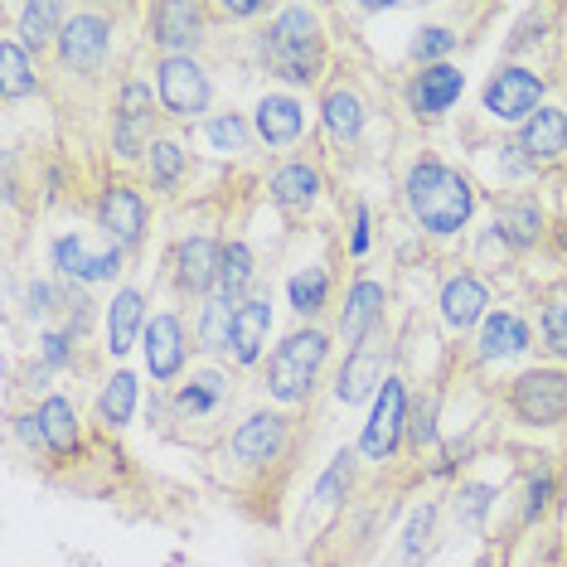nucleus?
Listing matches in <instances>:
<instances>
[{"mask_svg":"<svg viewBox=\"0 0 567 567\" xmlns=\"http://www.w3.org/2000/svg\"><path fill=\"white\" fill-rule=\"evenodd\" d=\"M224 16H234V20H252V16H262V6H252V0H234V6H224Z\"/></svg>","mask_w":567,"mask_h":567,"instance_id":"09e8293b","label":"nucleus"},{"mask_svg":"<svg viewBox=\"0 0 567 567\" xmlns=\"http://www.w3.org/2000/svg\"><path fill=\"white\" fill-rule=\"evenodd\" d=\"M63 24H69L63 6H54V0H34V6H24V10H20V44L40 54L44 44H59Z\"/></svg>","mask_w":567,"mask_h":567,"instance_id":"7c9ffc66","label":"nucleus"},{"mask_svg":"<svg viewBox=\"0 0 567 567\" xmlns=\"http://www.w3.org/2000/svg\"><path fill=\"white\" fill-rule=\"evenodd\" d=\"M489 505H495V489H489V485H466V489L456 495V524L481 528V519L489 514Z\"/></svg>","mask_w":567,"mask_h":567,"instance_id":"a19ab883","label":"nucleus"},{"mask_svg":"<svg viewBox=\"0 0 567 567\" xmlns=\"http://www.w3.org/2000/svg\"><path fill=\"white\" fill-rule=\"evenodd\" d=\"M544 234H548V218H544V204H538L534 195H514L505 209H499V218H495L499 248L528 252V248H538V238H544Z\"/></svg>","mask_w":567,"mask_h":567,"instance_id":"6ab92c4d","label":"nucleus"},{"mask_svg":"<svg viewBox=\"0 0 567 567\" xmlns=\"http://www.w3.org/2000/svg\"><path fill=\"white\" fill-rule=\"evenodd\" d=\"M442 320H446V330H456V334H466L475 326H485V316H489V291H485V281L475 277V272H456V277H446L442 281Z\"/></svg>","mask_w":567,"mask_h":567,"instance_id":"dca6fc26","label":"nucleus"},{"mask_svg":"<svg viewBox=\"0 0 567 567\" xmlns=\"http://www.w3.org/2000/svg\"><path fill=\"white\" fill-rule=\"evenodd\" d=\"M534 350V330H528L524 316L514 311H489L481 326V359L495 364V359H519Z\"/></svg>","mask_w":567,"mask_h":567,"instance_id":"aec40b11","label":"nucleus"},{"mask_svg":"<svg viewBox=\"0 0 567 567\" xmlns=\"http://www.w3.org/2000/svg\"><path fill=\"white\" fill-rule=\"evenodd\" d=\"M509 412L524 427L567 422V369H528L509 383Z\"/></svg>","mask_w":567,"mask_h":567,"instance_id":"20e7f679","label":"nucleus"},{"mask_svg":"<svg viewBox=\"0 0 567 567\" xmlns=\"http://www.w3.org/2000/svg\"><path fill=\"white\" fill-rule=\"evenodd\" d=\"M538 334H544V350L553 359H567V296L544 306V316H538Z\"/></svg>","mask_w":567,"mask_h":567,"instance_id":"4c0bfd02","label":"nucleus"},{"mask_svg":"<svg viewBox=\"0 0 567 567\" xmlns=\"http://www.w3.org/2000/svg\"><path fill=\"white\" fill-rule=\"evenodd\" d=\"M34 417H40V432H44L49 456H73V451H79V412H73L69 398L49 393Z\"/></svg>","mask_w":567,"mask_h":567,"instance_id":"393cba45","label":"nucleus"},{"mask_svg":"<svg viewBox=\"0 0 567 567\" xmlns=\"http://www.w3.org/2000/svg\"><path fill=\"white\" fill-rule=\"evenodd\" d=\"M461 93H466V73L451 69V63H436V69H422L408 83V107L417 122H436L442 112L456 107Z\"/></svg>","mask_w":567,"mask_h":567,"instance_id":"9d476101","label":"nucleus"},{"mask_svg":"<svg viewBox=\"0 0 567 567\" xmlns=\"http://www.w3.org/2000/svg\"><path fill=\"white\" fill-rule=\"evenodd\" d=\"M146 296H141L136 287H126L112 296V306H107V350L112 354H126L136 344V334H146Z\"/></svg>","mask_w":567,"mask_h":567,"instance_id":"5701e85b","label":"nucleus"},{"mask_svg":"<svg viewBox=\"0 0 567 567\" xmlns=\"http://www.w3.org/2000/svg\"><path fill=\"white\" fill-rule=\"evenodd\" d=\"M553 471L548 466H538L534 475H528V495H524V524H534V519H544V514L553 509Z\"/></svg>","mask_w":567,"mask_h":567,"instance_id":"ea45409f","label":"nucleus"},{"mask_svg":"<svg viewBox=\"0 0 567 567\" xmlns=\"http://www.w3.org/2000/svg\"><path fill=\"white\" fill-rule=\"evenodd\" d=\"M34 63H30V49H24L20 40H6L0 44V93H6L10 102L24 97V93H34Z\"/></svg>","mask_w":567,"mask_h":567,"instance_id":"473e14b6","label":"nucleus"},{"mask_svg":"<svg viewBox=\"0 0 567 567\" xmlns=\"http://www.w3.org/2000/svg\"><path fill=\"white\" fill-rule=\"evenodd\" d=\"M209 141H214V151H243L248 146V122L238 112H224V117L209 122Z\"/></svg>","mask_w":567,"mask_h":567,"instance_id":"37998d69","label":"nucleus"},{"mask_svg":"<svg viewBox=\"0 0 567 567\" xmlns=\"http://www.w3.org/2000/svg\"><path fill=\"white\" fill-rule=\"evenodd\" d=\"M228 403V379L224 373H195L189 383H179L175 393V412L179 417H209V412H218Z\"/></svg>","mask_w":567,"mask_h":567,"instance_id":"bb28decb","label":"nucleus"},{"mask_svg":"<svg viewBox=\"0 0 567 567\" xmlns=\"http://www.w3.org/2000/svg\"><path fill=\"white\" fill-rule=\"evenodd\" d=\"M97 228L107 234L112 248H136L141 234H146V199L132 185H107L97 199Z\"/></svg>","mask_w":567,"mask_h":567,"instance_id":"1a4fd4ad","label":"nucleus"},{"mask_svg":"<svg viewBox=\"0 0 567 567\" xmlns=\"http://www.w3.org/2000/svg\"><path fill=\"white\" fill-rule=\"evenodd\" d=\"M112 54V24L102 20V16H73L69 24H63V34H59V59H63V69H73V73H97L102 63H107Z\"/></svg>","mask_w":567,"mask_h":567,"instance_id":"6e6552de","label":"nucleus"},{"mask_svg":"<svg viewBox=\"0 0 567 567\" xmlns=\"http://www.w3.org/2000/svg\"><path fill=\"white\" fill-rule=\"evenodd\" d=\"M408 442H412V451H422V446L436 442V408H432V398H417V403L408 408Z\"/></svg>","mask_w":567,"mask_h":567,"instance_id":"79ce46f5","label":"nucleus"},{"mask_svg":"<svg viewBox=\"0 0 567 567\" xmlns=\"http://www.w3.org/2000/svg\"><path fill=\"white\" fill-rule=\"evenodd\" d=\"M538 107H544V79H538L534 69H524V63H505V69L489 73V83H485V112L495 122L524 126Z\"/></svg>","mask_w":567,"mask_h":567,"instance_id":"423d86ee","label":"nucleus"},{"mask_svg":"<svg viewBox=\"0 0 567 567\" xmlns=\"http://www.w3.org/2000/svg\"><path fill=\"white\" fill-rule=\"evenodd\" d=\"M262 59L277 79L287 83H316L326 69V34H320L316 10L306 6H281L272 24H267Z\"/></svg>","mask_w":567,"mask_h":567,"instance_id":"f03ea898","label":"nucleus"},{"mask_svg":"<svg viewBox=\"0 0 567 567\" xmlns=\"http://www.w3.org/2000/svg\"><path fill=\"white\" fill-rule=\"evenodd\" d=\"M451 49H456V34L442 30V24H427V30H417V40H412V59H417L422 69H436Z\"/></svg>","mask_w":567,"mask_h":567,"instance_id":"58836bf2","label":"nucleus"},{"mask_svg":"<svg viewBox=\"0 0 567 567\" xmlns=\"http://www.w3.org/2000/svg\"><path fill=\"white\" fill-rule=\"evenodd\" d=\"M54 301H59V296H54L49 281H34V287H30V316H49V311H54Z\"/></svg>","mask_w":567,"mask_h":567,"instance_id":"49530a36","label":"nucleus"},{"mask_svg":"<svg viewBox=\"0 0 567 567\" xmlns=\"http://www.w3.org/2000/svg\"><path fill=\"white\" fill-rule=\"evenodd\" d=\"M330 359V334L326 330H296L277 344V354L267 359V393L277 403H306Z\"/></svg>","mask_w":567,"mask_h":567,"instance_id":"7ed1b4c3","label":"nucleus"},{"mask_svg":"<svg viewBox=\"0 0 567 567\" xmlns=\"http://www.w3.org/2000/svg\"><path fill=\"white\" fill-rule=\"evenodd\" d=\"M267 330H272V306L262 296H248V301L234 311V364L252 369L262 359V344H267Z\"/></svg>","mask_w":567,"mask_h":567,"instance_id":"412c9836","label":"nucleus"},{"mask_svg":"<svg viewBox=\"0 0 567 567\" xmlns=\"http://www.w3.org/2000/svg\"><path fill=\"white\" fill-rule=\"evenodd\" d=\"M218 262H224V243L214 238H185L175 248V287L185 296H214L218 291Z\"/></svg>","mask_w":567,"mask_h":567,"instance_id":"4468645a","label":"nucleus"},{"mask_svg":"<svg viewBox=\"0 0 567 567\" xmlns=\"http://www.w3.org/2000/svg\"><path fill=\"white\" fill-rule=\"evenodd\" d=\"M287 296H291V311L296 316H320L330 301V277L326 267H306V272H296L287 281Z\"/></svg>","mask_w":567,"mask_h":567,"instance_id":"72a5a7b5","label":"nucleus"},{"mask_svg":"<svg viewBox=\"0 0 567 567\" xmlns=\"http://www.w3.org/2000/svg\"><path fill=\"white\" fill-rule=\"evenodd\" d=\"M234 311L238 306L228 301V296H204L199 301V344L209 354H228L234 350Z\"/></svg>","mask_w":567,"mask_h":567,"instance_id":"c85d7f7f","label":"nucleus"},{"mask_svg":"<svg viewBox=\"0 0 567 567\" xmlns=\"http://www.w3.org/2000/svg\"><path fill=\"white\" fill-rule=\"evenodd\" d=\"M403 199H408V214L436 238L461 234L475 214V185L436 156H422V161L408 165Z\"/></svg>","mask_w":567,"mask_h":567,"instance_id":"f257e3e1","label":"nucleus"},{"mask_svg":"<svg viewBox=\"0 0 567 567\" xmlns=\"http://www.w3.org/2000/svg\"><path fill=\"white\" fill-rule=\"evenodd\" d=\"M281 451H287V417L281 412H252L234 432V456L243 466H272Z\"/></svg>","mask_w":567,"mask_h":567,"instance_id":"a211bd4d","label":"nucleus"},{"mask_svg":"<svg viewBox=\"0 0 567 567\" xmlns=\"http://www.w3.org/2000/svg\"><path fill=\"white\" fill-rule=\"evenodd\" d=\"M383 389V364L373 350H354L344 354V369H340V383H334V398H340L344 408L364 403V398H379Z\"/></svg>","mask_w":567,"mask_h":567,"instance_id":"b1692460","label":"nucleus"},{"mask_svg":"<svg viewBox=\"0 0 567 567\" xmlns=\"http://www.w3.org/2000/svg\"><path fill=\"white\" fill-rule=\"evenodd\" d=\"M252 122H257V136H262L267 146H291L306 126V112H301V102L287 97V93H267L262 102H257Z\"/></svg>","mask_w":567,"mask_h":567,"instance_id":"4be33fe9","label":"nucleus"},{"mask_svg":"<svg viewBox=\"0 0 567 567\" xmlns=\"http://www.w3.org/2000/svg\"><path fill=\"white\" fill-rule=\"evenodd\" d=\"M141 350H146V373L156 383L179 379V369H185V354H189L179 316H151L146 334H141Z\"/></svg>","mask_w":567,"mask_h":567,"instance_id":"ddd939ff","label":"nucleus"},{"mask_svg":"<svg viewBox=\"0 0 567 567\" xmlns=\"http://www.w3.org/2000/svg\"><path fill=\"white\" fill-rule=\"evenodd\" d=\"M383 301H389V291H383V281H373V277H359L350 287V296H344V316H340L344 354L364 350V340L379 330V320H383Z\"/></svg>","mask_w":567,"mask_h":567,"instance_id":"9b49d317","label":"nucleus"},{"mask_svg":"<svg viewBox=\"0 0 567 567\" xmlns=\"http://www.w3.org/2000/svg\"><path fill=\"white\" fill-rule=\"evenodd\" d=\"M156 97L161 107L179 122H195L199 112H209V73L199 69V59H161L156 63Z\"/></svg>","mask_w":567,"mask_h":567,"instance_id":"0eeeda50","label":"nucleus"},{"mask_svg":"<svg viewBox=\"0 0 567 567\" xmlns=\"http://www.w3.org/2000/svg\"><path fill=\"white\" fill-rule=\"evenodd\" d=\"M364 248H369V209L359 204V209H354V238H350V252L359 257Z\"/></svg>","mask_w":567,"mask_h":567,"instance_id":"de8ad7c7","label":"nucleus"},{"mask_svg":"<svg viewBox=\"0 0 567 567\" xmlns=\"http://www.w3.org/2000/svg\"><path fill=\"white\" fill-rule=\"evenodd\" d=\"M151 117H156V97H151V83H126L117 93V117L122 126H136V132L151 136Z\"/></svg>","mask_w":567,"mask_h":567,"instance_id":"e433bc0d","label":"nucleus"},{"mask_svg":"<svg viewBox=\"0 0 567 567\" xmlns=\"http://www.w3.org/2000/svg\"><path fill=\"white\" fill-rule=\"evenodd\" d=\"M350 481H354V451L344 446V451H334V461L326 466V475L316 481V495L311 499H316L320 509H334L344 499V489H350Z\"/></svg>","mask_w":567,"mask_h":567,"instance_id":"c9c22d12","label":"nucleus"},{"mask_svg":"<svg viewBox=\"0 0 567 567\" xmlns=\"http://www.w3.org/2000/svg\"><path fill=\"white\" fill-rule=\"evenodd\" d=\"M199 6H185V0H171V6H156L151 16V40L165 59H195L199 44Z\"/></svg>","mask_w":567,"mask_h":567,"instance_id":"f3484780","label":"nucleus"},{"mask_svg":"<svg viewBox=\"0 0 567 567\" xmlns=\"http://www.w3.org/2000/svg\"><path fill=\"white\" fill-rule=\"evenodd\" d=\"M403 432H408V389H403V379H398V373H389V379H383V389H379V398H373L364 436H359V456H364V461H393Z\"/></svg>","mask_w":567,"mask_h":567,"instance_id":"39448f33","label":"nucleus"},{"mask_svg":"<svg viewBox=\"0 0 567 567\" xmlns=\"http://www.w3.org/2000/svg\"><path fill=\"white\" fill-rule=\"evenodd\" d=\"M73 330H44L40 334V359L49 369H73Z\"/></svg>","mask_w":567,"mask_h":567,"instance_id":"c03bdc74","label":"nucleus"},{"mask_svg":"<svg viewBox=\"0 0 567 567\" xmlns=\"http://www.w3.org/2000/svg\"><path fill=\"white\" fill-rule=\"evenodd\" d=\"M320 122H326V132L334 141H359V132H364V102L350 87H330L326 102H320Z\"/></svg>","mask_w":567,"mask_h":567,"instance_id":"c756f323","label":"nucleus"},{"mask_svg":"<svg viewBox=\"0 0 567 567\" xmlns=\"http://www.w3.org/2000/svg\"><path fill=\"white\" fill-rule=\"evenodd\" d=\"M132 412H136V373H112L107 383H102V393H97V417H102V427H126L132 422Z\"/></svg>","mask_w":567,"mask_h":567,"instance_id":"2f4dec72","label":"nucleus"},{"mask_svg":"<svg viewBox=\"0 0 567 567\" xmlns=\"http://www.w3.org/2000/svg\"><path fill=\"white\" fill-rule=\"evenodd\" d=\"M146 165H151V185H156L161 195H171V189L179 185V175L189 171V156L175 146V141H151Z\"/></svg>","mask_w":567,"mask_h":567,"instance_id":"f704fd0d","label":"nucleus"},{"mask_svg":"<svg viewBox=\"0 0 567 567\" xmlns=\"http://www.w3.org/2000/svg\"><path fill=\"white\" fill-rule=\"evenodd\" d=\"M252 277H257L252 248H248V243H238V238H228L224 243V262H218V296H228L234 306H243V301H248Z\"/></svg>","mask_w":567,"mask_h":567,"instance_id":"cd10ccee","label":"nucleus"},{"mask_svg":"<svg viewBox=\"0 0 567 567\" xmlns=\"http://www.w3.org/2000/svg\"><path fill=\"white\" fill-rule=\"evenodd\" d=\"M272 199L281 204V209H311V204L320 199V171L316 165H306V161H291V165H281V171L272 175Z\"/></svg>","mask_w":567,"mask_h":567,"instance_id":"a878e982","label":"nucleus"},{"mask_svg":"<svg viewBox=\"0 0 567 567\" xmlns=\"http://www.w3.org/2000/svg\"><path fill=\"white\" fill-rule=\"evenodd\" d=\"M432 524H436V505H422L408 524V538H403V558H422V548L432 544Z\"/></svg>","mask_w":567,"mask_h":567,"instance_id":"a18cd8bd","label":"nucleus"},{"mask_svg":"<svg viewBox=\"0 0 567 567\" xmlns=\"http://www.w3.org/2000/svg\"><path fill=\"white\" fill-rule=\"evenodd\" d=\"M519 151L524 161L534 165V171H544V165H558L567 156V112L563 107H538L534 117L519 126Z\"/></svg>","mask_w":567,"mask_h":567,"instance_id":"2eb2a0df","label":"nucleus"},{"mask_svg":"<svg viewBox=\"0 0 567 567\" xmlns=\"http://www.w3.org/2000/svg\"><path fill=\"white\" fill-rule=\"evenodd\" d=\"M54 267L69 281H83V287H93V281H112V277L122 272V248L93 252V248H87V238L63 234V238H54Z\"/></svg>","mask_w":567,"mask_h":567,"instance_id":"f8f14e48","label":"nucleus"}]
</instances>
